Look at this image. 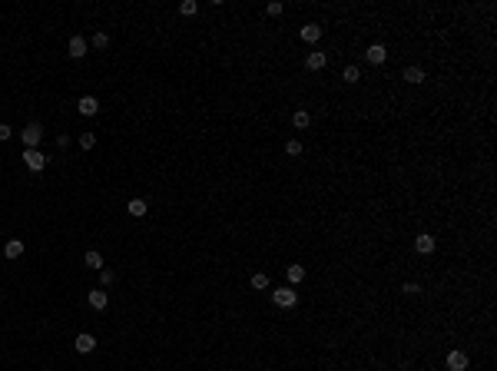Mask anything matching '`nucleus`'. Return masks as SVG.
<instances>
[{
	"label": "nucleus",
	"mask_w": 497,
	"mask_h": 371,
	"mask_svg": "<svg viewBox=\"0 0 497 371\" xmlns=\"http://www.w3.org/2000/svg\"><path fill=\"white\" fill-rule=\"evenodd\" d=\"M70 57H73V60L87 57V40H83V37H70Z\"/></svg>",
	"instance_id": "10"
},
{
	"label": "nucleus",
	"mask_w": 497,
	"mask_h": 371,
	"mask_svg": "<svg viewBox=\"0 0 497 371\" xmlns=\"http://www.w3.org/2000/svg\"><path fill=\"white\" fill-rule=\"evenodd\" d=\"M24 163H27V169H30V172H40L47 166V156L40 149H24Z\"/></svg>",
	"instance_id": "3"
},
{
	"label": "nucleus",
	"mask_w": 497,
	"mask_h": 371,
	"mask_svg": "<svg viewBox=\"0 0 497 371\" xmlns=\"http://www.w3.org/2000/svg\"><path fill=\"white\" fill-rule=\"evenodd\" d=\"M252 289H269V275H265V272H255V275H252Z\"/></svg>",
	"instance_id": "20"
},
{
	"label": "nucleus",
	"mask_w": 497,
	"mask_h": 371,
	"mask_svg": "<svg viewBox=\"0 0 497 371\" xmlns=\"http://www.w3.org/2000/svg\"><path fill=\"white\" fill-rule=\"evenodd\" d=\"M90 305H93L96 312H103V309H106V305H110L106 289H93V292H90Z\"/></svg>",
	"instance_id": "8"
},
{
	"label": "nucleus",
	"mask_w": 497,
	"mask_h": 371,
	"mask_svg": "<svg viewBox=\"0 0 497 371\" xmlns=\"http://www.w3.org/2000/svg\"><path fill=\"white\" fill-rule=\"evenodd\" d=\"M10 136H13V129L7 123H0V143H4V139H10Z\"/></svg>",
	"instance_id": "28"
},
{
	"label": "nucleus",
	"mask_w": 497,
	"mask_h": 371,
	"mask_svg": "<svg viewBox=\"0 0 497 371\" xmlns=\"http://www.w3.org/2000/svg\"><path fill=\"white\" fill-rule=\"evenodd\" d=\"M126 212H129L133 219H143V215H146V202H143V199H129V206H126Z\"/></svg>",
	"instance_id": "14"
},
{
	"label": "nucleus",
	"mask_w": 497,
	"mask_h": 371,
	"mask_svg": "<svg viewBox=\"0 0 497 371\" xmlns=\"http://www.w3.org/2000/svg\"><path fill=\"white\" fill-rule=\"evenodd\" d=\"M4 255L7 258H20V255H24V242H20V239H10L4 246Z\"/></svg>",
	"instance_id": "13"
},
{
	"label": "nucleus",
	"mask_w": 497,
	"mask_h": 371,
	"mask_svg": "<svg viewBox=\"0 0 497 371\" xmlns=\"http://www.w3.org/2000/svg\"><path fill=\"white\" fill-rule=\"evenodd\" d=\"M83 262H87L90 269H96V272L103 269V255H100V252H87V255H83Z\"/></svg>",
	"instance_id": "18"
},
{
	"label": "nucleus",
	"mask_w": 497,
	"mask_h": 371,
	"mask_svg": "<svg viewBox=\"0 0 497 371\" xmlns=\"http://www.w3.org/2000/svg\"><path fill=\"white\" fill-rule=\"evenodd\" d=\"M20 139H24V149H37V143L44 139V126H40V123H27L24 133H20Z\"/></svg>",
	"instance_id": "2"
},
{
	"label": "nucleus",
	"mask_w": 497,
	"mask_h": 371,
	"mask_svg": "<svg viewBox=\"0 0 497 371\" xmlns=\"http://www.w3.org/2000/svg\"><path fill=\"white\" fill-rule=\"evenodd\" d=\"M76 110H80V116H96V110H100V103H96V96H80V103H76Z\"/></svg>",
	"instance_id": "5"
},
{
	"label": "nucleus",
	"mask_w": 497,
	"mask_h": 371,
	"mask_svg": "<svg viewBox=\"0 0 497 371\" xmlns=\"http://www.w3.org/2000/svg\"><path fill=\"white\" fill-rule=\"evenodd\" d=\"M292 123H295V129H305V126L312 123L309 110H295V113H292Z\"/></svg>",
	"instance_id": "17"
},
{
	"label": "nucleus",
	"mask_w": 497,
	"mask_h": 371,
	"mask_svg": "<svg viewBox=\"0 0 497 371\" xmlns=\"http://www.w3.org/2000/svg\"><path fill=\"white\" fill-rule=\"evenodd\" d=\"M358 76H361V70H358V67H345L341 80H345V83H358Z\"/></svg>",
	"instance_id": "21"
},
{
	"label": "nucleus",
	"mask_w": 497,
	"mask_h": 371,
	"mask_svg": "<svg viewBox=\"0 0 497 371\" xmlns=\"http://www.w3.org/2000/svg\"><path fill=\"white\" fill-rule=\"evenodd\" d=\"M302 40H305V43H318V40H321V27L318 24H305L302 27Z\"/></svg>",
	"instance_id": "11"
},
{
	"label": "nucleus",
	"mask_w": 497,
	"mask_h": 371,
	"mask_svg": "<svg viewBox=\"0 0 497 371\" xmlns=\"http://www.w3.org/2000/svg\"><path fill=\"white\" fill-rule=\"evenodd\" d=\"M447 368L451 371H467V355L464 352H447Z\"/></svg>",
	"instance_id": "7"
},
{
	"label": "nucleus",
	"mask_w": 497,
	"mask_h": 371,
	"mask_svg": "<svg viewBox=\"0 0 497 371\" xmlns=\"http://www.w3.org/2000/svg\"><path fill=\"white\" fill-rule=\"evenodd\" d=\"M73 348H76V352H80V355H90V352H93V348H96V338H93V335H87V332H83V335H76Z\"/></svg>",
	"instance_id": "4"
},
{
	"label": "nucleus",
	"mask_w": 497,
	"mask_h": 371,
	"mask_svg": "<svg viewBox=\"0 0 497 371\" xmlns=\"http://www.w3.org/2000/svg\"><path fill=\"white\" fill-rule=\"evenodd\" d=\"M325 63H328V57H325V53H318V50H315V53H309V60H305V67H309V70H321Z\"/></svg>",
	"instance_id": "16"
},
{
	"label": "nucleus",
	"mask_w": 497,
	"mask_h": 371,
	"mask_svg": "<svg viewBox=\"0 0 497 371\" xmlns=\"http://www.w3.org/2000/svg\"><path fill=\"white\" fill-rule=\"evenodd\" d=\"M106 43H110V37H106V33L100 30V33H96V37H93V47H96V50H103V47H106Z\"/></svg>",
	"instance_id": "27"
},
{
	"label": "nucleus",
	"mask_w": 497,
	"mask_h": 371,
	"mask_svg": "<svg viewBox=\"0 0 497 371\" xmlns=\"http://www.w3.org/2000/svg\"><path fill=\"white\" fill-rule=\"evenodd\" d=\"M365 60H368V63H375V67H378V63H384V60H388V50H384L381 43H372V47L365 50Z\"/></svg>",
	"instance_id": "6"
},
{
	"label": "nucleus",
	"mask_w": 497,
	"mask_h": 371,
	"mask_svg": "<svg viewBox=\"0 0 497 371\" xmlns=\"http://www.w3.org/2000/svg\"><path fill=\"white\" fill-rule=\"evenodd\" d=\"M415 249L421 252V255H431V252H435V235H428V232H421L415 239Z\"/></svg>",
	"instance_id": "9"
},
{
	"label": "nucleus",
	"mask_w": 497,
	"mask_h": 371,
	"mask_svg": "<svg viewBox=\"0 0 497 371\" xmlns=\"http://www.w3.org/2000/svg\"><path fill=\"white\" fill-rule=\"evenodd\" d=\"M401 76H404L408 83H415V86H418V83H424V70H421V67H408Z\"/></svg>",
	"instance_id": "15"
},
{
	"label": "nucleus",
	"mask_w": 497,
	"mask_h": 371,
	"mask_svg": "<svg viewBox=\"0 0 497 371\" xmlns=\"http://www.w3.org/2000/svg\"><path fill=\"white\" fill-rule=\"evenodd\" d=\"M272 302H275L278 309H295V305H298V292H292V285H282V289L272 292Z\"/></svg>",
	"instance_id": "1"
},
{
	"label": "nucleus",
	"mask_w": 497,
	"mask_h": 371,
	"mask_svg": "<svg viewBox=\"0 0 497 371\" xmlns=\"http://www.w3.org/2000/svg\"><path fill=\"white\" fill-rule=\"evenodd\" d=\"M179 13H183V17H196V13H199V4H196V0H183V4H179Z\"/></svg>",
	"instance_id": "19"
},
{
	"label": "nucleus",
	"mask_w": 497,
	"mask_h": 371,
	"mask_svg": "<svg viewBox=\"0 0 497 371\" xmlns=\"http://www.w3.org/2000/svg\"><path fill=\"white\" fill-rule=\"evenodd\" d=\"M282 10H285V7L278 4V0H272V4L265 7V13H269V17H278V13H282Z\"/></svg>",
	"instance_id": "25"
},
{
	"label": "nucleus",
	"mask_w": 497,
	"mask_h": 371,
	"mask_svg": "<svg viewBox=\"0 0 497 371\" xmlns=\"http://www.w3.org/2000/svg\"><path fill=\"white\" fill-rule=\"evenodd\" d=\"M285 278H289V285H298L305 278V265H289V269H285Z\"/></svg>",
	"instance_id": "12"
},
{
	"label": "nucleus",
	"mask_w": 497,
	"mask_h": 371,
	"mask_svg": "<svg viewBox=\"0 0 497 371\" xmlns=\"http://www.w3.org/2000/svg\"><path fill=\"white\" fill-rule=\"evenodd\" d=\"M285 152H289V156H302V143H298V139H289V143H285Z\"/></svg>",
	"instance_id": "24"
},
{
	"label": "nucleus",
	"mask_w": 497,
	"mask_h": 371,
	"mask_svg": "<svg viewBox=\"0 0 497 371\" xmlns=\"http://www.w3.org/2000/svg\"><path fill=\"white\" fill-rule=\"evenodd\" d=\"M93 146H96L93 133H80V149H93Z\"/></svg>",
	"instance_id": "22"
},
{
	"label": "nucleus",
	"mask_w": 497,
	"mask_h": 371,
	"mask_svg": "<svg viewBox=\"0 0 497 371\" xmlns=\"http://www.w3.org/2000/svg\"><path fill=\"white\" fill-rule=\"evenodd\" d=\"M401 292H404V295H418V292H421V285H418V282H404Z\"/></svg>",
	"instance_id": "26"
},
{
	"label": "nucleus",
	"mask_w": 497,
	"mask_h": 371,
	"mask_svg": "<svg viewBox=\"0 0 497 371\" xmlns=\"http://www.w3.org/2000/svg\"><path fill=\"white\" fill-rule=\"evenodd\" d=\"M113 282H116V275H113V272H110V269H100V285H103V289H110Z\"/></svg>",
	"instance_id": "23"
}]
</instances>
